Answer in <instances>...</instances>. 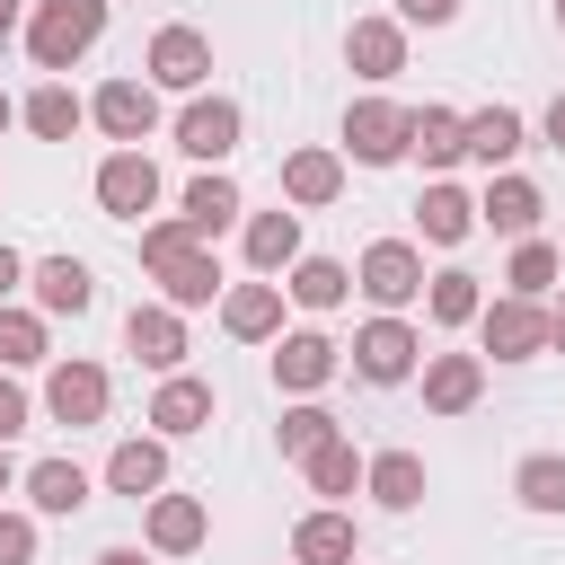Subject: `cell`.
<instances>
[{
    "instance_id": "obj_1",
    "label": "cell",
    "mask_w": 565,
    "mask_h": 565,
    "mask_svg": "<svg viewBox=\"0 0 565 565\" xmlns=\"http://www.w3.org/2000/svg\"><path fill=\"white\" fill-rule=\"evenodd\" d=\"M97 35H106V0H35V9H26V62L53 71V79H62Z\"/></svg>"
},
{
    "instance_id": "obj_2",
    "label": "cell",
    "mask_w": 565,
    "mask_h": 565,
    "mask_svg": "<svg viewBox=\"0 0 565 565\" xmlns=\"http://www.w3.org/2000/svg\"><path fill=\"white\" fill-rule=\"evenodd\" d=\"M424 282H433V274H424V247H415V238H371L362 265H353V291H362L380 318H397L406 300H424Z\"/></svg>"
},
{
    "instance_id": "obj_3",
    "label": "cell",
    "mask_w": 565,
    "mask_h": 565,
    "mask_svg": "<svg viewBox=\"0 0 565 565\" xmlns=\"http://www.w3.org/2000/svg\"><path fill=\"white\" fill-rule=\"evenodd\" d=\"M477 344H486L494 362H539V353H547V300H521V291L486 300V309H477Z\"/></svg>"
},
{
    "instance_id": "obj_4",
    "label": "cell",
    "mask_w": 565,
    "mask_h": 565,
    "mask_svg": "<svg viewBox=\"0 0 565 565\" xmlns=\"http://www.w3.org/2000/svg\"><path fill=\"white\" fill-rule=\"evenodd\" d=\"M406 124H415V106H397V97H353V106H344V150H353L362 168H388V159H406Z\"/></svg>"
},
{
    "instance_id": "obj_5",
    "label": "cell",
    "mask_w": 565,
    "mask_h": 565,
    "mask_svg": "<svg viewBox=\"0 0 565 565\" xmlns=\"http://www.w3.org/2000/svg\"><path fill=\"white\" fill-rule=\"evenodd\" d=\"M415 362H424V335H415L406 318H371V327H353V371H362L371 388L415 380Z\"/></svg>"
},
{
    "instance_id": "obj_6",
    "label": "cell",
    "mask_w": 565,
    "mask_h": 565,
    "mask_svg": "<svg viewBox=\"0 0 565 565\" xmlns=\"http://www.w3.org/2000/svg\"><path fill=\"white\" fill-rule=\"evenodd\" d=\"M88 124H97L106 141L141 150V141L159 132V88H150V79H106V88L88 97Z\"/></svg>"
},
{
    "instance_id": "obj_7",
    "label": "cell",
    "mask_w": 565,
    "mask_h": 565,
    "mask_svg": "<svg viewBox=\"0 0 565 565\" xmlns=\"http://www.w3.org/2000/svg\"><path fill=\"white\" fill-rule=\"evenodd\" d=\"M106 397H115V380H106L97 362H79V353L44 371V415L71 424V433H79V424H106Z\"/></svg>"
},
{
    "instance_id": "obj_8",
    "label": "cell",
    "mask_w": 565,
    "mask_h": 565,
    "mask_svg": "<svg viewBox=\"0 0 565 565\" xmlns=\"http://www.w3.org/2000/svg\"><path fill=\"white\" fill-rule=\"evenodd\" d=\"M141 71H150V88H185V97H203V79H212V35H203V26H159Z\"/></svg>"
},
{
    "instance_id": "obj_9",
    "label": "cell",
    "mask_w": 565,
    "mask_h": 565,
    "mask_svg": "<svg viewBox=\"0 0 565 565\" xmlns=\"http://www.w3.org/2000/svg\"><path fill=\"white\" fill-rule=\"evenodd\" d=\"M238 132H247V115H238L230 97H212V88H203V97H185V115H177V150H185V159H203V168H221V159L238 150Z\"/></svg>"
},
{
    "instance_id": "obj_10",
    "label": "cell",
    "mask_w": 565,
    "mask_h": 565,
    "mask_svg": "<svg viewBox=\"0 0 565 565\" xmlns=\"http://www.w3.org/2000/svg\"><path fill=\"white\" fill-rule=\"evenodd\" d=\"M124 353L141 362V371H185V309H168V300H141L132 318H124Z\"/></svg>"
},
{
    "instance_id": "obj_11",
    "label": "cell",
    "mask_w": 565,
    "mask_h": 565,
    "mask_svg": "<svg viewBox=\"0 0 565 565\" xmlns=\"http://www.w3.org/2000/svg\"><path fill=\"white\" fill-rule=\"evenodd\" d=\"M150 203H159V168H150V150H106V159H97V212L141 221Z\"/></svg>"
},
{
    "instance_id": "obj_12",
    "label": "cell",
    "mask_w": 565,
    "mask_h": 565,
    "mask_svg": "<svg viewBox=\"0 0 565 565\" xmlns=\"http://www.w3.org/2000/svg\"><path fill=\"white\" fill-rule=\"evenodd\" d=\"M335 344L318 335V327H291V335H274V388H291V397H318L327 380H335Z\"/></svg>"
},
{
    "instance_id": "obj_13",
    "label": "cell",
    "mask_w": 565,
    "mask_h": 565,
    "mask_svg": "<svg viewBox=\"0 0 565 565\" xmlns=\"http://www.w3.org/2000/svg\"><path fill=\"white\" fill-rule=\"evenodd\" d=\"M282 300H291V291L265 282V274H256V282H230V291H221V327H230L238 344H274V335H282Z\"/></svg>"
},
{
    "instance_id": "obj_14",
    "label": "cell",
    "mask_w": 565,
    "mask_h": 565,
    "mask_svg": "<svg viewBox=\"0 0 565 565\" xmlns=\"http://www.w3.org/2000/svg\"><path fill=\"white\" fill-rule=\"evenodd\" d=\"M141 424H150L159 441H185V433H203V424H212V380H194V371H168Z\"/></svg>"
},
{
    "instance_id": "obj_15",
    "label": "cell",
    "mask_w": 565,
    "mask_h": 565,
    "mask_svg": "<svg viewBox=\"0 0 565 565\" xmlns=\"http://www.w3.org/2000/svg\"><path fill=\"white\" fill-rule=\"evenodd\" d=\"M141 539H150V556H194V547L212 539V512H203V494H150V521H141Z\"/></svg>"
},
{
    "instance_id": "obj_16",
    "label": "cell",
    "mask_w": 565,
    "mask_h": 565,
    "mask_svg": "<svg viewBox=\"0 0 565 565\" xmlns=\"http://www.w3.org/2000/svg\"><path fill=\"white\" fill-rule=\"evenodd\" d=\"M344 62L380 88V79H397L406 71V18H353L344 26Z\"/></svg>"
},
{
    "instance_id": "obj_17",
    "label": "cell",
    "mask_w": 565,
    "mask_h": 565,
    "mask_svg": "<svg viewBox=\"0 0 565 565\" xmlns=\"http://www.w3.org/2000/svg\"><path fill=\"white\" fill-rule=\"evenodd\" d=\"M26 291H35L44 318H79V309L97 300V274H88L79 256H35V265H26Z\"/></svg>"
},
{
    "instance_id": "obj_18",
    "label": "cell",
    "mask_w": 565,
    "mask_h": 565,
    "mask_svg": "<svg viewBox=\"0 0 565 565\" xmlns=\"http://www.w3.org/2000/svg\"><path fill=\"white\" fill-rule=\"evenodd\" d=\"M486 397V353H424V406L433 415H468Z\"/></svg>"
},
{
    "instance_id": "obj_19",
    "label": "cell",
    "mask_w": 565,
    "mask_h": 565,
    "mask_svg": "<svg viewBox=\"0 0 565 565\" xmlns=\"http://www.w3.org/2000/svg\"><path fill=\"white\" fill-rule=\"evenodd\" d=\"M344 194V150H291L282 159V203L291 212H327Z\"/></svg>"
},
{
    "instance_id": "obj_20",
    "label": "cell",
    "mask_w": 565,
    "mask_h": 565,
    "mask_svg": "<svg viewBox=\"0 0 565 565\" xmlns=\"http://www.w3.org/2000/svg\"><path fill=\"white\" fill-rule=\"evenodd\" d=\"M106 486H115V494H132V503L168 494V441H159V433H132V441H115V459H106Z\"/></svg>"
},
{
    "instance_id": "obj_21",
    "label": "cell",
    "mask_w": 565,
    "mask_h": 565,
    "mask_svg": "<svg viewBox=\"0 0 565 565\" xmlns=\"http://www.w3.org/2000/svg\"><path fill=\"white\" fill-rule=\"evenodd\" d=\"M353 547H362V530H353V512H335V503L300 512V530H291V565H353Z\"/></svg>"
},
{
    "instance_id": "obj_22",
    "label": "cell",
    "mask_w": 565,
    "mask_h": 565,
    "mask_svg": "<svg viewBox=\"0 0 565 565\" xmlns=\"http://www.w3.org/2000/svg\"><path fill=\"white\" fill-rule=\"evenodd\" d=\"M539 212H547V203H539V185H530V177H512V168L477 194V221H486V230H503V238H539Z\"/></svg>"
},
{
    "instance_id": "obj_23",
    "label": "cell",
    "mask_w": 565,
    "mask_h": 565,
    "mask_svg": "<svg viewBox=\"0 0 565 565\" xmlns=\"http://www.w3.org/2000/svg\"><path fill=\"white\" fill-rule=\"evenodd\" d=\"M406 159H424V168L468 159V115H459V106H415V124H406Z\"/></svg>"
},
{
    "instance_id": "obj_24",
    "label": "cell",
    "mask_w": 565,
    "mask_h": 565,
    "mask_svg": "<svg viewBox=\"0 0 565 565\" xmlns=\"http://www.w3.org/2000/svg\"><path fill=\"white\" fill-rule=\"evenodd\" d=\"M26 503H35V521H71L88 503V468L79 459H35L26 468Z\"/></svg>"
},
{
    "instance_id": "obj_25",
    "label": "cell",
    "mask_w": 565,
    "mask_h": 565,
    "mask_svg": "<svg viewBox=\"0 0 565 565\" xmlns=\"http://www.w3.org/2000/svg\"><path fill=\"white\" fill-rule=\"evenodd\" d=\"M521 132H530V124H521L512 106H477V115H468V159H477L486 177H503V168L521 159Z\"/></svg>"
},
{
    "instance_id": "obj_26",
    "label": "cell",
    "mask_w": 565,
    "mask_h": 565,
    "mask_svg": "<svg viewBox=\"0 0 565 565\" xmlns=\"http://www.w3.org/2000/svg\"><path fill=\"white\" fill-rule=\"evenodd\" d=\"M247 265L274 282L300 265V212H247Z\"/></svg>"
},
{
    "instance_id": "obj_27",
    "label": "cell",
    "mask_w": 565,
    "mask_h": 565,
    "mask_svg": "<svg viewBox=\"0 0 565 565\" xmlns=\"http://www.w3.org/2000/svg\"><path fill=\"white\" fill-rule=\"evenodd\" d=\"M362 494H371L380 512H415V503H424V459H415V450H380V459L362 468Z\"/></svg>"
},
{
    "instance_id": "obj_28",
    "label": "cell",
    "mask_w": 565,
    "mask_h": 565,
    "mask_svg": "<svg viewBox=\"0 0 565 565\" xmlns=\"http://www.w3.org/2000/svg\"><path fill=\"white\" fill-rule=\"evenodd\" d=\"M18 124H26L35 141H71V132L88 124V106L71 97V79H44L35 97H18Z\"/></svg>"
},
{
    "instance_id": "obj_29",
    "label": "cell",
    "mask_w": 565,
    "mask_h": 565,
    "mask_svg": "<svg viewBox=\"0 0 565 565\" xmlns=\"http://www.w3.org/2000/svg\"><path fill=\"white\" fill-rule=\"evenodd\" d=\"M238 212H247V203H238V185H230L221 168H203V177L185 185V230H194L203 247H212V238H221V230H230Z\"/></svg>"
},
{
    "instance_id": "obj_30",
    "label": "cell",
    "mask_w": 565,
    "mask_h": 565,
    "mask_svg": "<svg viewBox=\"0 0 565 565\" xmlns=\"http://www.w3.org/2000/svg\"><path fill=\"white\" fill-rule=\"evenodd\" d=\"M159 300H168V309H212V300H221V265H212V247H185L177 265H159Z\"/></svg>"
},
{
    "instance_id": "obj_31",
    "label": "cell",
    "mask_w": 565,
    "mask_h": 565,
    "mask_svg": "<svg viewBox=\"0 0 565 565\" xmlns=\"http://www.w3.org/2000/svg\"><path fill=\"white\" fill-rule=\"evenodd\" d=\"M415 221H424V238H433V247H459V238L477 230V203H468L450 177H433V185H424V203H415Z\"/></svg>"
},
{
    "instance_id": "obj_32",
    "label": "cell",
    "mask_w": 565,
    "mask_h": 565,
    "mask_svg": "<svg viewBox=\"0 0 565 565\" xmlns=\"http://www.w3.org/2000/svg\"><path fill=\"white\" fill-rule=\"evenodd\" d=\"M282 291H291L300 309H344V300H353V265H335V256H300Z\"/></svg>"
},
{
    "instance_id": "obj_33",
    "label": "cell",
    "mask_w": 565,
    "mask_h": 565,
    "mask_svg": "<svg viewBox=\"0 0 565 565\" xmlns=\"http://www.w3.org/2000/svg\"><path fill=\"white\" fill-rule=\"evenodd\" d=\"M424 309H433V327H477L486 291H477V274H468V265H441V274L424 282Z\"/></svg>"
},
{
    "instance_id": "obj_34",
    "label": "cell",
    "mask_w": 565,
    "mask_h": 565,
    "mask_svg": "<svg viewBox=\"0 0 565 565\" xmlns=\"http://www.w3.org/2000/svg\"><path fill=\"white\" fill-rule=\"evenodd\" d=\"M35 362H53V335H44V309H0V371H35Z\"/></svg>"
},
{
    "instance_id": "obj_35",
    "label": "cell",
    "mask_w": 565,
    "mask_h": 565,
    "mask_svg": "<svg viewBox=\"0 0 565 565\" xmlns=\"http://www.w3.org/2000/svg\"><path fill=\"white\" fill-rule=\"evenodd\" d=\"M512 494H521L530 512H565V450H530V459L512 468Z\"/></svg>"
},
{
    "instance_id": "obj_36",
    "label": "cell",
    "mask_w": 565,
    "mask_h": 565,
    "mask_svg": "<svg viewBox=\"0 0 565 565\" xmlns=\"http://www.w3.org/2000/svg\"><path fill=\"white\" fill-rule=\"evenodd\" d=\"M556 274H565V265H556V247H547V238H521V247H512V274H503V282H512L521 300H547V291H556Z\"/></svg>"
},
{
    "instance_id": "obj_37",
    "label": "cell",
    "mask_w": 565,
    "mask_h": 565,
    "mask_svg": "<svg viewBox=\"0 0 565 565\" xmlns=\"http://www.w3.org/2000/svg\"><path fill=\"white\" fill-rule=\"evenodd\" d=\"M274 433H282V459H318V450H327V441H344V433H335V415H327V406H291V415H282V424H274Z\"/></svg>"
},
{
    "instance_id": "obj_38",
    "label": "cell",
    "mask_w": 565,
    "mask_h": 565,
    "mask_svg": "<svg viewBox=\"0 0 565 565\" xmlns=\"http://www.w3.org/2000/svg\"><path fill=\"white\" fill-rule=\"evenodd\" d=\"M300 468H309V494H353L371 459H362L353 441H327V450H318V459H300Z\"/></svg>"
},
{
    "instance_id": "obj_39",
    "label": "cell",
    "mask_w": 565,
    "mask_h": 565,
    "mask_svg": "<svg viewBox=\"0 0 565 565\" xmlns=\"http://www.w3.org/2000/svg\"><path fill=\"white\" fill-rule=\"evenodd\" d=\"M185 247H203V238L185 230V212H177V221H141V265H150V274H159V265H177Z\"/></svg>"
},
{
    "instance_id": "obj_40",
    "label": "cell",
    "mask_w": 565,
    "mask_h": 565,
    "mask_svg": "<svg viewBox=\"0 0 565 565\" xmlns=\"http://www.w3.org/2000/svg\"><path fill=\"white\" fill-rule=\"evenodd\" d=\"M0 565H35V512H0Z\"/></svg>"
},
{
    "instance_id": "obj_41",
    "label": "cell",
    "mask_w": 565,
    "mask_h": 565,
    "mask_svg": "<svg viewBox=\"0 0 565 565\" xmlns=\"http://www.w3.org/2000/svg\"><path fill=\"white\" fill-rule=\"evenodd\" d=\"M26 424H35V406H26V388H18L9 371H0V441H18Z\"/></svg>"
},
{
    "instance_id": "obj_42",
    "label": "cell",
    "mask_w": 565,
    "mask_h": 565,
    "mask_svg": "<svg viewBox=\"0 0 565 565\" xmlns=\"http://www.w3.org/2000/svg\"><path fill=\"white\" fill-rule=\"evenodd\" d=\"M397 18H406V26H450L459 0H397Z\"/></svg>"
},
{
    "instance_id": "obj_43",
    "label": "cell",
    "mask_w": 565,
    "mask_h": 565,
    "mask_svg": "<svg viewBox=\"0 0 565 565\" xmlns=\"http://www.w3.org/2000/svg\"><path fill=\"white\" fill-rule=\"evenodd\" d=\"M18 282H26V256H18V247H0V309H9V291H18Z\"/></svg>"
},
{
    "instance_id": "obj_44",
    "label": "cell",
    "mask_w": 565,
    "mask_h": 565,
    "mask_svg": "<svg viewBox=\"0 0 565 565\" xmlns=\"http://www.w3.org/2000/svg\"><path fill=\"white\" fill-rule=\"evenodd\" d=\"M9 35H26V0H0V44Z\"/></svg>"
},
{
    "instance_id": "obj_45",
    "label": "cell",
    "mask_w": 565,
    "mask_h": 565,
    "mask_svg": "<svg viewBox=\"0 0 565 565\" xmlns=\"http://www.w3.org/2000/svg\"><path fill=\"white\" fill-rule=\"evenodd\" d=\"M547 353H565V300H547Z\"/></svg>"
},
{
    "instance_id": "obj_46",
    "label": "cell",
    "mask_w": 565,
    "mask_h": 565,
    "mask_svg": "<svg viewBox=\"0 0 565 565\" xmlns=\"http://www.w3.org/2000/svg\"><path fill=\"white\" fill-rule=\"evenodd\" d=\"M88 565H150V556H141V547H97Z\"/></svg>"
},
{
    "instance_id": "obj_47",
    "label": "cell",
    "mask_w": 565,
    "mask_h": 565,
    "mask_svg": "<svg viewBox=\"0 0 565 565\" xmlns=\"http://www.w3.org/2000/svg\"><path fill=\"white\" fill-rule=\"evenodd\" d=\"M547 141L565 150V88H556V106H547Z\"/></svg>"
},
{
    "instance_id": "obj_48",
    "label": "cell",
    "mask_w": 565,
    "mask_h": 565,
    "mask_svg": "<svg viewBox=\"0 0 565 565\" xmlns=\"http://www.w3.org/2000/svg\"><path fill=\"white\" fill-rule=\"evenodd\" d=\"M9 486H18V459H9V441H0V494H9Z\"/></svg>"
},
{
    "instance_id": "obj_49",
    "label": "cell",
    "mask_w": 565,
    "mask_h": 565,
    "mask_svg": "<svg viewBox=\"0 0 565 565\" xmlns=\"http://www.w3.org/2000/svg\"><path fill=\"white\" fill-rule=\"evenodd\" d=\"M9 124H18V97H9V88H0V132H9Z\"/></svg>"
},
{
    "instance_id": "obj_50",
    "label": "cell",
    "mask_w": 565,
    "mask_h": 565,
    "mask_svg": "<svg viewBox=\"0 0 565 565\" xmlns=\"http://www.w3.org/2000/svg\"><path fill=\"white\" fill-rule=\"evenodd\" d=\"M556 26H565V0H556Z\"/></svg>"
}]
</instances>
